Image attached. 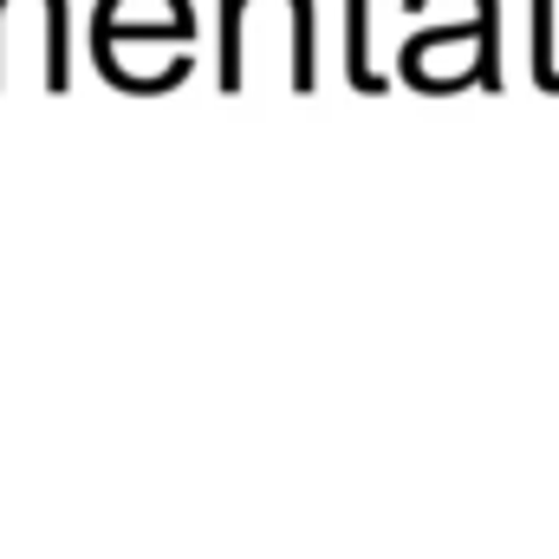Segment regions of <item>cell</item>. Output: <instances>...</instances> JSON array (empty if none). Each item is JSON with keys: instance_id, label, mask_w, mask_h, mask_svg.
<instances>
[{"instance_id": "cell-1", "label": "cell", "mask_w": 559, "mask_h": 559, "mask_svg": "<svg viewBox=\"0 0 559 559\" xmlns=\"http://www.w3.org/2000/svg\"><path fill=\"white\" fill-rule=\"evenodd\" d=\"M312 92V0H222V85Z\"/></svg>"}, {"instance_id": "cell-2", "label": "cell", "mask_w": 559, "mask_h": 559, "mask_svg": "<svg viewBox=\"0 0 559 559\" xmlns=\"http://www.w3.org/2000/svg\"><path fill=\"white\" fill-rule=\"evenodd\" d=\"M195 13L189 0H105L98 7V59L124 92H169L195 66Z\"/></svg>"}, {"instance_id": "cell-3", "label": "cell", "mask_w": 559, "mask_h": 559, "mask_svg": "<svg viewBox=\"0 0 559 559\" xmlns=\"http://www.w3.org/2000/svg\"><path fill=\"white\" fill-rule=\"evenodd\" d=\"M397 79L417 92L501 85V26H417L397 52Z\"/></svg>"}, {"instance_id": "cell-4", "label": "cell", "mask_w": 559, "mask_h": 559, "mask_svg": "<svg viewBox=\"0 0 559 559\" xmlns=\"http://www.w3.org/2000/svg\"><path fill=\"white\" fill-rule=\"evenodd\" d=\"M423 26H501V0H404Z\"/></svg>"}, {"instance_id": "cell-5", "label": "cell", "mask_w": 559, "mask_h": 559, "mask_svg": "<svg viewBox=\"0 0 559 559\" xmlns=\"http://www.w3.org/2000/svg\"><path fill=\"white\" fill-rule=\"evenodd\" d=\"M345 79L358 92H378L384 79L371 72V26H365V0H345Z\"/></svg>"}, {"instance_id": "cell-6", "label": "cell", "mask_w": 559, "mask_h": 559, "mask_svg": "<svg viewBox=\"0 0 559 559\" xmlns=\"http://www.w3.org/2000/svg\"><path fill=\"white\" fill-rule=\"evenodd\" d=\"M534 7V79L559 92V0H527Z\"/></svg>"}]
</instances>
